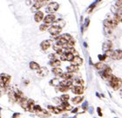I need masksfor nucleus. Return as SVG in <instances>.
<instances>
[{"label": "nucleus", "mask_w": 122, "mask_h": 118, "mask_svg": "<svg viewBox=\"0 0 122 118\" xmlns=\"http://www.w3.org/2000/svg\"><path fill=\"white\" fill-rule=\"evenodd\" d=\"M32 111L33 112H42L43 111V109L41 108V107L39 105H35L34 104V106H33V108H32Z\"/></svg>", "instance_id": "c756f323"}, {"label": "nucleus", "mask_w": 122, "mask_h": 118, "mask_svg": "<svg viewBox=\"0 0 122 118\" xmlns=\"http://www.w3.org/2000/svg\"><path fill=\"white\" fill-rule=\"evenodd\" d=\"M59 108H60V109L62 111H66V110H70L71 108V105L68 103V102H62V104H61L60 106H59Z\"/></svg>", "instance_id": "4468645a"}, {"label": "nucleus", "mask_w": 122, "mask_h": 118, "mask_svg": "<svg viewBox=\"0 0 122 118\" xmlns=\"http://www.w3.org/2000/svg\"><path fill=\"white\" fill-rule=\"evenodd\" d=\"M83 99H84L83 96H81L80 95H77V96H75V97L71 99V102H72L73 104H79V103H80L83 101Z\"/></svg>", "instance_id": "2eb2a0df"}, {"label": "nucleus", "mask_w": 122, "mask_h": 118, "mask_svg": "<svg viewBox=\"0 0 122 118\" xmlns=\"http://www.w3.org/2000/svg\"><path fill=\"white\" fill-rule=\"evenodd\" d=\"M49 32L51 35L52 36H59L60 32H62V26H59V25H53V26H51L50 28L48 29Z\"/></svg>", "instance_id": "7ed1b4c3"}, {"label": "nucleus", "mask_w": 122, "mask_h": 118, "mask_svg": "<svg viewBox=\"0 0 122 118\" xmlns=\"http://www.w3.org/2000/svg\"><path fill=\"white\" fill-rule=\"evenodd\" d=\"M20 116L19 114H15V115H14V116Z\"/></svg>", "instance_id": "e433bc0d"}, {"label": "nucleus", "mask_w": 122, "mask_h": 118, "mask_svg": "<svg viewBox=\"0 0 122 118\" xmlns=\"http://www.w3.org/2000/svg\"><path fill=\"white\" fill-rule=\"evenodd\" d=\"M71 39H72V37L70 34H67V33L63 34V35H61L60 37H59L57 39V44H59V46H61L63 47V46H65L67 43V41Z\"/></svg>", "instance_id": "20e7f679"}, {"label": "nucleus", "mask_w": 122, "mask_h": 118, "mask_svg": "<svg viewBox=\"0 0 122 118\" xmlns=\"http://www.w3.org/2000/svg\"><path fill=\"white\" fill-rule=\"evenodd\" d=\"M57 89L59 90V91H60V92H67L69 88L67 87H66V86L59 84V86H57Z\"/></svg>", "instance_id": "a878e982"}, {"label": "nucleus", "mask_w": 122, "mask_h": 118, "mask_svg": "<svg viewBox=\"0 0 122 118\" xmlns=\"http://www.w3.org/2000/svg\"><path fill=\"white\" fill-rule=\"evenodd\" d=\"M44 18H45V16H44V13L40 11H38L37 12L35 13V15H34V20L37 22V23H39L41 21L43 20Z\"/></svg>", "instance_id": "9b49d317"}, {"label": "nucleus", "mask_w": 122, "mask_h": 118, "mask_svg": "<svg viewBox=\"0 0 122 118\" xmlns=\"http://www.w3.org/2000/svg\"><path fill=\"white\" fill-rule=\"evenodd\" d=\"M60 77L63 80H71L73 76H72V73L66 72V73H63V74L60 75Z\"/></svg>", "instance_id": "a211bd4d"}, {"label": "nucleus", "mask_w": 122, "mask_h": 118, "mask_svg": "<svg viewBox=\"0 0 122 118\" xmlns=\"http://www.w3.org/2000/svg\"><path fill=\"white\" fill-rule=\"evenodd\" d=\"M112 74V70L111 67H106L104 69L102 70V73H101V76L104 79H107L109 75H111Z\"/></svg>", "instance_id": "1a4fd4ad"}, {"label": "nucleus", "mask_w": 122, "mask_h": 118, "mask_svg": "<svg viewBox=\"0 0 122 118\" xmlns=\"http://www.w3.org/2000/svg\"><path fill=\"white\" fill-rule=\"evenodd\" d=\"M69 99H70V96L68 95H63L60 96V101L61 102H68Z\"/></svg>", "instance_id": "cd10ccee"}, {"label": "nucleus", "mask_w": 122, "mask_h": 118, "mask_svg": "<svg viewBox=\"0 0 122 118\" xmlns=\"http://www.w3.org/2000/svg\"><path fill=\"white\" fill-rule=\"evenodd\" d=\"M40 46H41V48H42V50L46 51L47 49L50 48V46H51V42H50V40H44L41 42Z\"/></svg>", "instance_id": "f8f14e48"}, {"label": "nucleus", "mask_w": 122, "mask_h": 118, "mask_svg": "<svg viewBox=\"0 0 122 118\" xmlns=\"http://www.w3.org/2000/svg\"><path fill=\"white\" fill-rule=\"evenodd\" d=\"M103 47H104L105 52L112 49V43H111V41H106L104 43V45H103Z\"/></svg>", "instance_id": "b1692460"}, {"label": "nucleus", "mask_w": 122, "mask_h": 118, "mask_svg": "<svg viewBox=\"0 0 122 118\" xmlns=\"http://www.w3.org/2000/svg\"><path fill=\"white\" fill-rule=\"evenodd\" d=\"M49 58L51 59V60H52V59H57V56L55 54H51L50 55H49Z\"/></svg>", "instance_id": "72a5a7b5"}, {"label": "nucleus", "mask_w": 122, "mask_h": 118, "mask_svg": "<svg viewBox=\"0 0 122 118\" xmlns=\"http://www.w3.org/2000/svg\"><path fill=\"white\" fill-rule=\"evenodd\" d=\"M71 90H72V93L75 94V95H82V94L84 93L83 85H77V86H74V87H71Z\"/></svg>", "instance_id": "6e6552de"}, {"label": "nucleus", "mask_w": 122, "mask_h": 118, "mask_svg": "<svg viewBox=\"0 0 122 118\" xmlns=\"http://www.w3.org/2000/svg\"><path fill=\"white\" fill-rule=\"evenodd\" d=\"M66 69H67V72H70L73 74V73H76L77 71L79 70V67H78V66H75V65L71 64L66 67Z\"/></svg>", "instance_id": "dca6fc26"}, {"label": "nucleus", "mask_w": 122, "mask_h": 118, "mask_svg": "<svg viewBox=\"0 0 122 118\" xmlns=\"http://www.w3.org/2000/svg\"><path fill=\"white\" fill-rule=\"evenodd\" d=\"M75 82H76L78 85H83L84 84V80L81 79V78H78V79L75 80Z\"/></svg>", "instance_id": "7c9ffc66"}, {"label": "nucleus", "mask_w": 122, "mask_h": 118, "mask_svg": "<svg viewBox=\"0 0 122 118\" xmlns=\"http://www.w3.org/2000/svg\"><path fill=\"white\" fill-rule=\"evenodd\" d=\"M55 20H56V17H55V15H54L53 13H49L48 15H46L43 19L44 23L48 24V25L49 24L53 23Z\"/></svg>", "instance_id": "0eeeda50"}, {"label": "nucleus", "mask_w": 122, "mask_h": 118, "mask_svg": "<svg viewBox=\"0 0 122 118\" xmlns=\"http://www.w3.org/2000/svg\"><path fill=\"white\" fill-rule=\"evenodd\" d=\"M65 53H66V60H68V61H71L72 60V59L74 58V55L72 53H71V52H68V51H66L65 50Z\"/></svg>", "instance_id": "4be33fe9"}, {"label": "nucleus", "mask_w": 122, "mask_h": 118, "mask_svg": "<svg viewBox=\"0 0 122 118\" xmlns=\"http://www.w3.org/2000/svg\"><path fill=\"white\" fill-rule=\"evenodd\" d=\"M111 58H112V59H114V60H120V59H122V50L117 49V50L112 51Z\"/></svg>", "instance_id": "423d86ee"}, {"label": "nucleus", "mask_w": 122, "mask_h": 118, "mask_svg": "<svg viewBox=\"0 0 122 118\" xmlns=\"http://www.w3.org/2000/svg\"><path fill=\"white\" fill-rule=\"evenodd\" d=\"M0 97H1V93H0Z\"/></svg>", "instance_id": "4c0bfd02"}, {"label": "nucleus", "mask_w": 122, "mask_h": 118, "mask_svg": "<svg viewBox=\"0 0 122 118\" xmlns=\"http://www.w3.org/2000/svg\"><path fill=\"white\" fill-rule=\"evenodd\" d=\"M48 108H49V109H51L52 113L56 114V115H58V114H60L61 112H62V110L60 109V108H59V107H52V106H48Z\"/></svg>", "instance_id": "412c9836"}, {"label": "nucleus", "mask_w": 122, "mask_h": 118, "mask_svg": "<svg viewBox=\"0 0 122 118\" xmlns=\"http://www.w3.org/2000/svg\"><path fill=\"white\" fill-rule=\"evenodd\" d=\"M60 84L63 85V86H66V87H67L68 88H71V87H72V81H71V80H62V81H60Z\"/></svg>", "instance_id": "f3484780"}, {"label": "nucleus", "mask_w": 122, "mask_h": 118, "mask_svg": "<svg viewBox=\"0 0 122 118\" xmlns=\"http://www.w3.org/2000/svg\"><path fill=\"white\" fill-rule=\"evenodd\" d=\"M48 24H46V23H44V24H42L40 26H39V31L40 32H45V31H46L47 29H48Z\"/></svg>", "instance_id": "c85d7f7f"}, {"label": "nucleus", "mask_w": 122, "mask_h": 118, "mask_svg": "<svg viewBox=\"0 0 122 118\" xmlns=\"http://www.w3.org/2000/svg\"><path fill=\"white\" fill-rule=\"evenodd\" d=\"M77 111H78V108H75V109H73V110L71 111V112H72V113H76Z\"/></svg>", "instance_id": "c9c22d12"}, {"label": "nucleus", "mask_w": 122, "mask_h": 118, "mask_svg": "<svg viewBox=\"0 0 122 118\" xmlns=\"http://www.w3.org/2000/svg\"><path fill=\"white\" fill-rule=\"evenodd\" d=\"M48 69L46 67H40L39 69L38 70V75L41 77H45L48 75Z\"/></svg>", "instance_id": "ddd939ff"}, {"label": "nucleus", "mask_w": 122, "mask_h": 118, "mask_svg": "<svg viewBox=\"0 0 122 118\" xmlns=\"http://www.w3.org/2000/svg\"><path fill=\"white\" fill-rule=\"evenodd\" d=\"M50 65H51L52 67H59L61 65V62L60 60H59V59H52V60H51L50 61Z\"/></svg>", "instance_id": "5701e85b"}, {"label": "nucleus", "mask_w": 122, "mask_h": 118, "mask_svg": "<svg viewBox=\"0 0 122 118\" xmlns=\"http://www.w3.org/2000/svg\"><path fill=\"white\" fill-rule=\"evenodd\" d=\"M94 66H95V67H96V69L99 70V71H100V70H103L105 67H107V66H105L104 63H103V62H101V61L96 63V64L94 65Z\"/></svg>", "instance_id": "393cba45"}, {"label": "nucleus", "mask_w": 122, "mask_h": 118, "mask_svg": "<svg viewBox=\"0 0 122 118\" xmlns=\"http://www.w3.org/2000/svg\"><path fill=\"white\" fill-rule=\"evenodd\" d=\"M118 11H120V12H122V5H120V7L118 8Z\"/></svg>", "instance_id": "f704fd0d"}, {"label": "nucleus", "mask_w": 122, "mask_h": 118, "mask_svg": "<svg viewBox=\"0 0 122 118\" xmlns=\"http://www.w3.org/2000/svg\"><path fill=\"white\" fill-rule=\"evenodd\" d=\"M121 5H122V0H116V2H115V6L116 7L119 8Z\"/></svg>", "instance_id": "2f4dec72"}, {"label": "nucleus", "mask_w": 122, "mask_h": 118, "mask_svg": "<svg viewBox=\"0 0 122 118\" xmlns=\"http://www.w3.org/2000/svg\"><path fill=\"white\" fill-rule=\"evenodd\" d=\"M83 59H82L81 57H79V55H75L74 56V58L72 59V60H71V64H73V65H75V66H80V65H82L83 64Z\"/></svg>", "instance_id": "9d476101"}, {"label": "nucleus", "mask_w": 122, "mask_h": 118, "mask_svg": "<svg viewBox=\"0 0 122 118\" xmlns=\"http://www.w3.org/2000/svg\"><path fill=\"white\" fill-rule=\"evenodd\" d=\"M116 15H117V17L119 18V19H120V22H122V12H120V11H117V13H115Z\"/></svg>", "instance_id": "473e14b6"}, {"label": "nucleus", "mask_w": 122, "mask_h": 118, "mask_svg": "<svg viewBox=\"0 0 122 118\" xmlns=\"http://www.w3.org/2000/svg\"><path fill=\"white\" fill-rule=\"evenodd\" d=\"M30 68L31 70H35V71H38L39 68H40V66H39V64H38L37 62L35 61H31L30 62Z\"/></svg>", "instance_id": "6ab92c4d"}, {"label": "nucleus", "mask_w": 122, "mask_h": 118, "mask_svg": "<svg viewBox=\"0 0 122 118\" xmlns=\"http://www.w3.org/2000/svg\"><path fill=\"white\" fill-rule=\"evenodd\" d=\"M51 72L53 73L56 76H60V75L63 74V71H62V69H61V68H59V67H53V68H52V70H51Z\"/></svg>", "instance_id": "aec40b11"}, {"label": "nucleus", "mask_w": 122, "mask_h": 118, "mask_svg": "<svg viewBox=\"0 0 122 118\" xmlns=\"http://www.w3.org/2000/svg\"><path fill=\"white\" fill-rule=\"evenodd\" d=\"M59 84H60V81H59V79H53L50 81V85H51V86H53V87H57V86H59Z\"/></svg>", "instance_id": "bb28decb"}, {"label": "nucleus", "mask_w": 122, "mask_h": 118, "mask_svg": "<svg viewBox=\"0 0 122 118\" xmlns=\"http://www.w3.org/2000/svg\"><path fill=\"white\" fill-rule=\"evenodd\" d=\"M59 3L51 2L47 5V7H46V12L47 13H54L59 10Z\"/></svg>", "instance_id": "39448f33"}, {"label": "nucleus", "mask_w": 122, "mask_h": 118, "mask_svg": "<svg viewBox=\"0 0 122 118\" xmlns=\"http://www.w3.org/2000/svg\"><path fill=\"white\" fill-rule=\"evenodd\" d=\"M107 80H108L110 86L112 87V89H113V90H119L120 88V87L122 86L121 79H120V78L116 77V76H114L112 74L111 75H109Z\"/></svg>", "instance_id": "f257e3e1"}, {"label": "nucleus", "mask_w": 122, "mask_h": 118, "mask_svg": "<svg viewBox=\"0 0 122 118\" xmlns=\"http://www.w3.org/2000/svg\"><path fill=\"white\" fill-rule=\"evenodd\" d=\"M10 76L7 74H2L0 75V86L3 88H6L10 81Z\"/></svg>", "instance_id": "f03ea898"}]
</instances>
